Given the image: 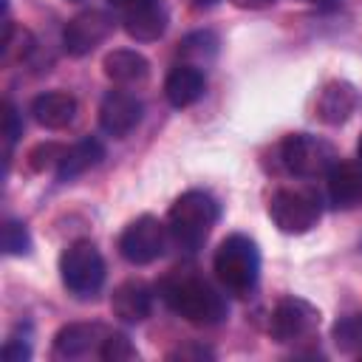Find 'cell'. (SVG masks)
Masks as SVG:
<instances>
[{"instance_id":"cell-4","label":"cell","mask_w":362,"mask_h":362,"mask_svg":"<svg viewBox=\"0 0 362 362\" xmlns=\"http://www.w3.org/2000/svg\"><path fill=\"white\" fill-rule=\"evenodd\" d=\"M59 274L71 294L93 297L105 283V260L90 240H74L59 255Z\"/></svg>"},{"instance_id":"cell-1","label":"cell","mask_w":362,"mask_h":362,"mask_svg":"<svg viewBox=\"0 0 362 362\" xmlns=\"http://www.w3.org/2000/svg\"><path fill=\"white\" fill-rule=\"evenodd\" d=\"M158 294L170 311H175L178 317H184L195 325H218L229 314L223 294L195 274L175 272V274L164 277L158 286Z\"/></svg>"},{"instance_id":"cell-18","label":"cell","mask_w":362,"mask_h":362,"mask_svg":"<svg viewBox=\"0 0 362 362\" xmlns=\"http://www.w3.org/2000/svg\"><path fill=\"white\" fill-rule=\"evenodd\" d=\"M102 71H105V76H107L110 82H116V85H139V82L147 79L150 62H147V57H141L139 51L113 48L110 54H105Z\"/></svg>"},{"instance_id":"cell-24","label":"cell","mask_w":362,"mask_h":362,"mask_svg":"<svg viewBox=\"0 0 362 362\" xmlns=\"http://www.w3.org/2000/svg\"><path fill=\"white\" fill-rule=\"evenodd\" d=\"M3 252L6 255H28L31 252V235L23 221L8 218L3 223Z\"/></svg>"},{"instance_id":"cell-23","label":"cell","mask_w":362,"mask_h":362,"mask_svg":"<svg viewBox=\"0 0 362 362\" xmlns=\"http://www.w3.org/2000/svg\"><path fill=\"white\" fill-rule=\"evenodd\" d=\"M99 356L105 362H127V359H136L139 351L133 348V342L127 339V334H119V331H107L102 348H99Z\"/></svg>"},{"instance_id":"cell-5","label":"cell","mask_w":362,"mask_h":362,"mask_svg":"<svg viewBox=\"0 0 362 362\" xmlns=\"http://www.w3.org/2000/svg\"><path fill=\"white\" fill-rule=\"evenodd\" d=\"M280 161L297 178H320V175H328V170L339 158L325 139L311 133H291L280 144Z\"/></svg>"},{"instance_id":"cell-26","label":"cell","mask_w":362,"mask_h":362,"mask_svg":"<svg viewBox=\"0 0 362 362\" xmlns=\"http://www.w3.org/2000/svg\"><path fill=\"white\" fill-rule=\"evenodd\" d=\"M31 359V339H28V325H17V331L6 339L3 345V362H28Z\"/></svg>"},{"instance_id":"cell-13","label":"cell","mask_w":362,"mask_h":362,"mask_svg":"<svg viewBox=\"0 0 362 362\" xmlns=\"http://www.w3.org/2000/svg\"><path fill=\"white\" fill-rule=\"evenodd\" d=\"M359 107V90L345 79H331L322 85L314 102V113L322 124H342Z\"/></svg>"},{"instance_id":"cell-17","label":"cell","mask_w":362,"mask_h":362,"mask_svg":"<svg viewBox=\"0 0 362 362\" xmlns=\"http://www.w3.org/2000/svg\"><path fill=\"white\" fill-rule=\"evenodd\" d=\"M31 116L45 130H62L76 119V99L65 90H48L40 93L31 102Z\"/></svg>"},{"instance_id":"cell-15","label":"cell","mask_w":362,"mask_h":362,"mask_svg":"<svg viewBox=\"0 0 362 362\" xmlns=\"http://www.w3.org/2000/svg\"><path fill=\"white\" fill-rule=\"evenodd\" d=\"M204 88H206L204 71L189 62L173 65L164 79V96L173 107H189L192 102H198L204 96Z\"/></svg>"},{"instance_id":"cell-11","label":"cell","mask_w":362,"mask_h":362,"mask_svg":"<svg viewBox=\"0 0 362 362\" xmlns=\"http://www.w3.org/2000/svg\"><path fill=\"white\" fill-rule=\"evenodd\" d=\"M119 17L127 37L136 42H153L167 31V8L161 0H133L130 6L119 8Z\"/></svg>"},{"instance_id":"cell-30","label":"cell","mask_w":362,"mask_h":362,"mask_svg":"<svg viewBox=\"0 0 362 362\" xmlns=\"http://www.w3.org/2000/svg\"><path fill=\"white\" fill-rule=\"evenodd\" d=\"M311 6H317V8H325V11H331V8H337L342 0H308Z\"/></svg>"},{"instance_id":"cell-14","label":"cell","mask_w":362,"mask_h":362,"mask_svg":"<svg viewBox=\"0 0 362 362\" xmlns=\"http://www.w3.org/2000/svg\"><path fill=\"white\" fill-rule=\"evenodd\" d=\"M325 187H328L331 206H337V209L359 206L362 204V164L337 161L325 175Z\"/></svg>"},{"instance_id":"cell-20","label":"cell","mask_w":362,"mask_h":362,"mask_svg":"<svg viewBox=\"0 0 362 362\" xmlns=\"http://www.w3.org/2000/svg\"><path fill=\"white\" fill-rule=\"evenodd\" d=\"M31 51H34V34L28 28H20L14 23H6V34H3V45H0L3 65L23 62V59H28Z\"/></svg>"},{"instance_id":"cell-10","label":"cell","mask_w":362,"mask_h":362,"mask_svg":"<svg viewBox=\"0 0 362 362\" xmlns=\"http://www.w3.org/2000/svg\"><path fill=\"white\" fill-rule=\"evenodd\" d=\"M141 102L127 90H107L99 105V127L113 136L124 139L139 122H141Z\"/></svg>"},{"instance_id":"cell-8","label":"cell","mask_w":362,"mask_h":362,"mask_svg":"<svg viewBox=\"0 0 362 362\" xmlns=\"http://www.w3.org/2000/svg\"><path fill=\"white\" fill-rule=\"evenodd\" d=\"M320 325V308L311 305L303 297H283L269 320V334L277 342H297L317 331Z\"/></svg>"},{"instance_id":"cell-6","label":"cell","mask_w":362,"mask_h":362,"mask_svg":"<svg viewBox=\"0 0 362 362\" xmlns=\"http://www.w3.org/2000/svg\"><path fill=\"white\" fill-rule=\"evenodd\" d=\"M320 201L305 189H277L269 201V218L286 235H305L320 221Z\"/></svg>"},{"instance_id":"cell-21","label":"cell","mask_w":362,"mask_h":362,"mask_svg":"<svg viewBox=\"0 0 362 362\" xmlns=\"http://www.w3.org/2000/svg\"><path fill=\"white\" fill-rule=\"evenodd\" d=\"M334 345L345 354H362V314H345L334 322Z\"/></svg>"},{"instance_id":"cell-33","label":"cell","mask_w":362,"mask_h":362,"mask_svg":"<svg viewBox=\"0 0 362 362\" xmlns=\"http://www.w3.org/2000/svg\"><path fill=\"white\" fill-rule=\"evenodd\" d=\"M195 6H212V3H218V0H192Z\"/></svg>"},{"instance_id":"cell-22","label":"cell","mask_w":362,"mask_h":362,"mask_svg":"<svg viewBox=\"0 0 362 362\" xmlns=\"http://www.w3.org/2000/svg\"><path fill=\"white\" fill-rule=\"evenodd\" d=\"M215 51H218V37L212 31H195V34L184 37L178 45V54H184L187 59H195V65L201 59L206 62L209 57H215Z\"/></svg>"},{"instance_id":"cell-27","label":"cell","mask_w":362,"mask_h":362,"mask_svg":"<svg viewBox=\"0 0 362 362\" xmlns=\"http://www.w3.org/2000/svg\"><path fill=\"white\" fill-rule=\"evenodd\" d=\"M3 133H6V153L11 150V144L23 136V122H20V113L11 102H6V113H3Z\"/></svg>"},{"instance_id":"cell-19","label":"cell","mask_w":362,"mask_h":362,"mask_svg":"<svg viewBox=\"0 0 362 362\" xmlns=\"http://www.w3.org/2000/svg\"><path fill=\"white\" fill-rule=\"evenodd\" d=\"M105 158V147L99 139H79L76 144L65 147L62 158H59V167H57V178L59 181H74L76 175L88 173L90 167H96L99 161Z\"/></svg>"},{"instance_id":"cell-3","label":"cell","mask_w":362,"mask_h":362,"mask_svg":"<svg viewBox=\"0 0 362 362\" xmlns=\"http://www.w3.org/2000/svg\"><path fill=\"white\" fill-rule=\"evenodd\" d=\"M212 269L215 277L221 280V286L232 294H249L257 286L260 277V252L257 243L246 235H229L221 240V246L215 249L212 257Z\"/></svg>"},{"instance_id":"cell-7","label":"cell","mask_w":362,"mask_h":362,"mask_svg":"<svg viewBox=\"0 0 362 362\" xmlns=\"http://www.w3.org/2000/svg\"><path fill=\"white\" fill-rule=\"evenodd\" d=\"M170 229L156 215H141L130 221L119 238V255L133 266H147L164 255Z\"/></svg>"},{"instance_id":"cell-12","label":"cell","mask_w":362,"mask_h":362,"mask_svg":"<svg viewBox=\"0 0 362 362\" xmlns=\"http://www.w3.org/2000/svg\"><path fill=\"white\" fill-rule=\"evenodd\" d=\"M107 331L99 322H68L54 337V359H82L99 354Z\"/></svg>"},{"instance_id":"cell-2","label":"cell","mask_w":362,"mask_h":362,"mask_svg":"<svg viewBox=\"0 0 362 362\" xmlns=\"http://www.w3.org/2000/svg\"><path fill=\"white\" fill-rule=\"evenodd\" d=\"M218 201L204 192V189H189L184 195H178L167 212V229L170 238L184 249V252H195L206 235L212 232V226L218 223Z\"/></svg>"},{"instance_id":"cell-34","label":"cell","mask_w":362,"mask_h":362,"mask_svg":"<svg viewBox=\"0 0 362 362\" xmlns=\"http://www.w3.org/2000/svg\"><path fill=\"white\" fill-rule=\"evenodd\" d=\"M71 3H79V0H71Z\"/></svg>"},{"instance_id":"cell-31","label":"cell","mask_w":362,"mask_h":362,"mask_svg":"<svg viewBox=\"0 0 362 362\" xmlns=\"http://www.w3.org/2000/svg\"><path fill=\"white\" fill-rule=\"evenodd\" d=\"M130 3H133V0H110L113 8H124V6H130Z\"/></svg>"},{"instance_id":"cell-28","label":"cell","mask_w":362,"mask_h":362,"mask_svg":"<svg viewBox=\"0 0 362 362\" xmlns=\"http://www.w3.org/2000/svg\"><path fill=\"white\" fill-rule=\"evenodd\" d=\"M170 359H212V351L204 345H189V348H178L173 354H167Z\"/></svg>"},{"instance_id":"cell-16","label":"cell","mask_w":362,"mask_h":362,"mask_svg":"<svg viewBox=\"0 0 362 362\" xmlns=\"http://www.w3.org/2000/svg\"><path fill=\"white\" fill-rule=\"evenodd\" d=\"M153 308V291L141 280H124L110 294V311L124 322H141Z\"/></svg>"},{"instance_id":"cell-32","label":"cell","mask_w":362,"mask_h":362,"mask_svg":"<svg viewBox=\"0 0 362 362\" xmlns=\"http://www.w3.org/2000/svg\"><path fill=\"white\" fill-rule=\"evenodd\" d=\"M356 158H359V164H362V133H359V141H356Z\"/></svg>"},{"instance_id":"cell-29","label":"cell","mask_w":362,"mask_h":362,"mask_svg":"<svg viewBox=\"0 0 362 362\" xmlns=\"http://www.w3.org/2000/svg\"><path fill=\"white\" fill-rule=\"evenodd\" d=\"M238 8H266V6H274L277 0H232Z\"/></svg>"},{"instance_id":"cell-25","label":"cell","mask_w":362,"mask_h":362,"mask_svg":"<svg viewBox=\"0 0 362 362\" xmlns=\"http://www.w3.org/2000/svg\"><path fill=\"white\" fill-rule=\"evenodd\" d=\"M65 153V144H57V141H45V144H37L31 153H28V164L31 170L37 173H45V170H57L59 167V158Z\"/></svg>"},{"instance_id":"cell-9","label":"cell","mask_w":362,"mask_h":362,"mask_svg":"<svg viewBox=\"0 0 362 362\" xmlns=\"http://www.w3.org/2000/svg\"><path fill=\"white\" fill-rule=\"evenodd\" d=\"M110 31H113V17L110 14H105L99 8L79 11L62 28V48L71 57H85L96 45H102L110 37Z\"/></svg>"}]
</instances>
